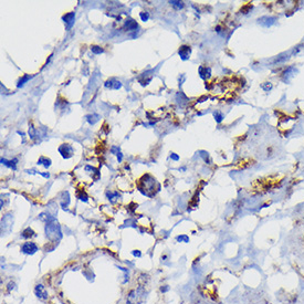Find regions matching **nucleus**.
Listing matches in <instances>:
<instances>
[{"label":"nucleus","mask_w":304,"mask_h":304,"mask_svg":"<svg viewBox=\"0 0 304 304\" xmlns=\"http://www.w3.org/2000/svg\"><path fill=\"white\" fill-rule=\"evenodd\" d=\"M155 185H159L156 179L149 174H146L143 177L139 179V184H138V189L139 191L143 195L147 196V197H153L154 195L156 194V191L159 190L161 187H155Z\"/></svg>","instance_id":"nucleus-1"},{"label":"nucleus","mask_w":304,"mask_h":304,"mask_svg":"<svg viewBox=\"0 0 304 304\" xmlns=\"http://www.w3.org/2000/svg\"><path fill=\"white\" fill-rule=\"evenodd\" d=\"M46 236L49 240L51 241H59L62 238V232H61V228L56 221H52L50 224H46Z\"/></svg>","instance_id":"nucleus-2"},{"label":"nucleus","mask_w":304,"mask_h":304,"mask_svg":"<svg viewBox=\"0 0 304 304\" xmlns=\"http://www.w3.org/2000/svg\"><path fill=\"white\" fill-rule=\"evenodd\" d=\"M12 224H13V217L11 214L6 215L2 219H1V232L2 234H7V232H9L12 228Z\"/></svg>","instance_id":"nucleus-3"},{"label":"nucleus","mask_w":304,"mask_h":304,"mask_svg":"<svg viewBox=\"0 0 304 304\" xmlns=\"http://www.w3.org/2000/svg\"><path fill=\"white\" fill-rule=\"evenodd\" d=\"M58 151L61 154V156L65 158V159L71 158L73 156V154H74V149H73L72 145H70V144H62L61 146H59Z\"/></svg>","instance_id":"nucleus-4"},{"label":"nucleus","mask_w":304,"mask_h":304,"mask_svg":"<svg viewBox=\"0 0 304 304\" xmlns=\"http://www.w3.org/2000/svg\"><path fill=\"white\" fill-rule=\"evenodd\" d=\"M20 250L24 254L31 255V254H34L36 251L39 250V247L36 246L34 242H24L21 246V248H20Z\"/></svg>","instance_id":"nucleus-5"},{"label":"nucleus","mask_w":304,"mask_h":304,"mask_svg":"<svg viewBox=\"0 0 304 304\" xmlns=\"http://www.w3.org/2000/svg\"><path fill=\"white\" fill-rule=\"evenodd\" d=\"M295 73H297V69H295L294 66H289V68L284 71V73H283V76H282L283 82L289 83L290 81L295 76Z\"/></svg>","instance_id":"nucleus-6"},{"label":"nucleus","mask_w":304,"mask_h":304,"mask_svg":"<svg viewBox=\"0 0 304 304\" xmlns=\"http://www.w3.org/2000/svg\"><path fill=\"white\" fill-rule=\"evenodd\" d=\"M62 20L65 23L66 30H70L74 24V20H75V13L74 12H68L62 17Z\"/></svg>","instance_id":"nucleus-7"},{"label":"nucleus","mask_w":304,"mask_h":304,"mask_svg":"<svg viewBox=\"0 0 304 304\" xmlns=\"http://www.w3.org/2000/svg\"><path fill=\"white\" fill-rule=\"evenodd\" d=\"M178 54H179L181 60H188L190 58V54H191V48L188 46H181L178 50Z\"/></svg>","instance_id":"nucleus-8"},{"label":"nucleus","mask_w":304,"mask_h":304,"mask_svg":"<svg viewBox=\"0 0 304 304\" xmlns=\"http://www.w3.org/2000/svg\"><path fill=\"white\" fill-rule=\"evenodd\" d=\"M104 86L106 89H109V90H118V89L122 88V83L118 80H116V79L112 78V79H109L104 83Z\"/></svg>","instance_id":"nucleus-9"},{"label":"nucleus","mask_w":304,"mask_h":304,"mask_svg":"<svg viewBox=\"0 0 304 304\" xmlns=\"http://www.w3.org/2000/svg\"><path fill=\"white\" fill-rule=\"evenodd\" d=\"M34 294L36 295V297H39L40 300L48 299V292H46V287L42 284H38L34 287Z\"/></svg>","instance_id":"nucleus-10"},{"label":"nucleus","mask_w":304,"mask_h":304,"mask_svg":"<svg viewBox=\"0 0 304 304\" xmlns=\"http://www.w3.org/2000/svg\"><path fill=\"white\" fill-rule=\"evenodd\" d=\"M258 22L261 24V26H263V27L265 28H269L271 27V26H273V24L277 22V18L275 17H268V16H264V17H261L260 19L258 20Z\"/></svg>","instance_id":"nucleus-11"},{"label":"nucleus","mask_w":304,"mask_h":304,"mask_svg":"<svg viewBox=\"0 0 304 304\" xmlns=\"http://www.w3.org/2000/svg\"><path fill=\"white\" fill-rule=\"evenodd\" d=\"M198 72H199L200 78L206 80V79L209 78L210 74H211V69L207 68V66H204V65H200L199 69H198Z\"/></svg>","instance_id":"nucleus-12"},{"label":"nucleus","mask_w":304,"mask_h":304,"mask_svg":"<svg viewBox=\"0 0 304 304\" xmlns=\"http://www.w3.org/2000/svg\"><path fill=\"white\" fill-rule=\"evenodd\" d=\"M69 205H70V195H69V191H63L62 192V197H61V206H62V208L65 209Z\"/></svg>","instance_id":"nucleus-13"},{"label":"nucleus","mask_w":304,"mask_h":304,"mask_svg":"<svg viewBox=\"0 0 304 304\" xmlns=\"http://www.w3.org/2000/svg\"><path fill=\"white\" fill-rule=\"evenodd\" d=\"M125 26H126V28L129 30V31H136V29H138V24H137V22L133 19L126 20V21H125Z\"/></svg>","instance_id":"nucleus-14"},{"label":"nucleus","mask_w":304,"mask_h":304,"mask_svg":"<svg viewBox=\"0 0 304 304\" xmlns=\"http://www.w3.org/2000/svg\"><path fill=\"white\" fill-rule=\"evenodd\" d=\"M17 162H18L17 158H15L13 161H7V159H5V158H1V164H2V165H6L7 167H9V168H12L13 170L17 169V167H16V164H17Z\"/></svg>","instance_id":"nucleus-15"},{"label":"nucleus","mask_w":304,"mask_h":304,"mask_svg":"<svg viewBox=\"0 0 304 304\" xmlns=\"http://www.w3.org/2000/svg\"><path fill=\"white\" fill-rule=\"evenodd\" d=\"M51 159L48 157H44V156H41V157L39 158V161H38V165H43L44 168H49L50 166H51Z\"/></svg>","instance_id":"nucleus-16"},{"label":"nucleus","mask_w":304,"mask_h":304,"mask_svg":"<svg viewBox=\"0 0 304 304\" xmlns=\"http://www.w3.org/2000/svg\"><path fill=\"white\" fill-rule=\"evenodd\" d=\"M33 236H36V234H34V231L32 230L31 228H27V229H24L23 231H22V234H21V237L22 238H24V239H28V238H31V237H33Z\"/></svg>","instance_id":"nucleus-17"},{"label":"nucleus","mask_w":304,"mask_h":304,"mask_svg":"<svg viewBox=\"0 0 304 304\" xmlns=\"http://www.w3.org/2000/svg\"><path fill=\"white\" fill-rule=\"evenodd\" d=\"M33 75H30V74H24L23 76H22L21 79H20L19 81H18V84H17V86L18 88H21V86H23L24 85V83L27 82V81H29L30 79L32 78Z\"/></svg>","instance_id":"nucleus-18"},{"label":"nucleus","mask_w":304,"mask_h":304,"mask_svg":"<svg viewBox=\"0 0 304 304\" xmlns=\"http://www.w3.org/2000/svg\"><path fill=\"white\" fill-rule=\"evenodd\" d=\"M106 196H107V198H109V200L111 202H115V200L117 199V198H119V195H118V192H112V191H107V194H106Z\"/></svg>","instance_id":"nucleus-19"},{"label":"nucleus","mask_w":304,"mask_h":304,"mask_svg":"<svg viewBox=\"0 0 304 304\" xmlns=\"http://www.w3.org/2000/svg\"><path fill=\"white\" fill-rule=\"evenodd\" d=\"M86 119H88V122L90 123V124L93 125V124H95V123H96V122L99 121V119H100V116H99L97 114L88 115V116H86Z\"/></svg>","instance_id":"nucleus-20"},{"label":"nucleus","mask_w":304,"mask_h":304,"mask_svg":"<svg viewBox=\"0 0 304 304\" xmlns=\"http://www.w3.org/2000/svg\"><path fill=\"white\" fill-rule=\"evenodd\" d=\"M169 3L173 6L175 9L180 10L184 8V2H182V1H176V0H173V1H169Z\"/></svg>","instance_id":"nucleus-21"},{"label":"nucleus","mask_w":304,"mask_h":304,"mask_svg":"<svg viewBox=\"0 0 304 304\" xmlns=\"http://www.w3.org/2000/svg\"><path fill=\"white\" fill-rule=\"evenodd\" d=\"M91 51L93 52L94 54H101V53H103L104 52V50H103L101 46H91Z\"/></svg>","instance_id":"nucleus-22"},{"label":"nucleus","mask_w":304,"mask_h":304,"mask_svg":"<svg viewBox=\"0 0 304 304\" xmlns=\"http://www.w3.org/2000/svg\"><path fill=\"white\" fill-rule=\"evenodd\" d=\"M214 116H215V119H216L217 123H221V122H222L224 115H222V113L219 112V111H216V112L214 113Z\"/></svg>","instance_id":"nucleus-23"},{"label":"nucleus","mask_w":304,"mask_h":304,"mask_svg":"<svg viewBox=\"0 0 304 304\" xmlns=\"http://www.w3.org/2000/svg\"><path fill=\"white\" fill-rule=\"evenodd\" d=\"M176 240L178 241V242H189V238H188V236H186V234H180V236H178L177 238H176Z\"/></svg>","instance_id":"nucleus-24"},{"label":"nucleus","mask_w":304,"mask_h":304,"mask_svg":"<svg viewBox=\"0 0 304 304\" xmlns=\"http://www.w3.org/2000/svg\"><path fill=\"white\" fill-rule=\"evenodd\" d=\"M139 17H141V19H142V21H148V19H149V13L148 12H141L139 13Z\"/></svg>","instance_id":"nucleus-25"},{"label":"nucleus","mask_w":304,"mask_h":304,"mask_svg":"<svg viewBox=\"0 0 304 304\" xmlns=\"http://www.w3.org/2000/svg\"><path fill=\"white\" fill-rule=\"evenodd\" d=\"M79 198H80V200H82V201H84V202H86L88 201V196L85 194H81V195H79Z\"/></svg>","instance_id":"nucleus-26"},{"label":"nucleus","mask_w":304,"mask_h":304,"mask_svg":"<svg viewBox=\"0 0 304 304\" xmlns=\"http://www.w3.org/2000/svg\"><path fill=\"white\" fill-rule=\"evenodd\" d=\"M132 254H133L134 257H137V258H141V257H142V253H141V251H139V250L132 251Z\"/></svg>","instance_id":"nucleus-27"},{"label":"nucleus","mask_w":304,"mask_h":304,"mask_svg":"<svg viewBox=\"0 0 304 304\" xmlns=\"http://www.w3.org/2000/svg\"><path fill=\"white\" fill-rule=\"evenodd\" d=\"M262 89H263V90H264V91H267V92H268V91H270L271 89H272V84H271V83L269 82V83H268L267 86H265V85H262Z\"/></svg>","instance_id":"nucleus-28"},{"label":"nucleus","mask_w":304,"mask_h":304,"mask_svg":"<svg viewBox=\"0 0 304 304\" xmlns=\"http://www.w3.org/2000/svg\"><path fill=\"white\" fill-rule=\"evenodd\" d=\"M111 152H112V154H118L119 153V148L117 147V146H113L112 148H111Z\"/></svg>","instance_id":"nucleus-29"},{"label":"nucleus","mask_w":304,"mask_h":304,"mask_svg":"<svg viewBox=\"0 0 304 304\" xmlns=\"http://www.w3.org/2000/svg\"><path fill=\"white\" fill-rule=\"evenodd\" d=\"M170 158H171L173 161H176V162H177L178 159H179V156H178L177 154H175V153H171V154H170Z\"/></svg>","instance_id":"nucleus-30"},{"label":"nucleus","mask_w":304,"mask_h":304,"mask_svg":"<svg viewBox=\"0 0 304 304\" xmlns=\"http://www.w3.org/2000/svg\"><path fill=\"white\" fill-rule=\"evenodd\" d=\"M122 159H123V154H122L121 152H119V153L117 154V161H118V163H121Z\"/></svg>","instance_id":"nucleus-31"},{"label":"nucleus","mask_w":304,"mask_h":304,"mask_svg":"<svg viewBox=\"0 0 304 304\" xmlns=\"http://www.w3.org/2000/svg\"><path fill=\"white\" fill-rule=\"evenodd\" d=\"M15 287H16L15 283H13V282H10L9 285H8V289H9V291H10L11 289H15Z\"/></svg>","instance_id":"nucleus-32"},{"label":"nucleus","mask_w":304,"mask_h":304,"mask_svg":"<svg viewBox=\"0 0 304 304\" xmlns=\"http://www.w3.org/2000/svg\"><path fill=\"white\" fill-rule=\"evenodd\" d=\"M248 8H249V9H252V6L249 5ZM241 11H243V13H248V12H247V11H248V9H247V8H244V9H241Z\"/></svg>","instance_id":"nucleus-33"},{"label":"nucleus","mask_w":304,"mask_h":304,"mask_svg":"<svg viewBox=\"0 0 304 304\" xmlns=\"http://www.w3.org/2000/svg\"><path fill=\"white\" fill-rule=\"evenodd\" d=\"M40 175H42L43 177H46V178H49L50 177V174H48V173H39Z\"/></svg>","instance_id":"nucleus-34"},{"label":"nucleus","mask_w":304,"mask_h":304,"mask_svg":"<svg viewBox=\"0 0 304 304\" xmlns=\"http://www.w3.org/2000/svg\"><path fill=\"white\" fill-rule=\"evenodd\" d=\"M168 290H169V287H168L167 285H166L165 287H162V289H161V291H162V292H167Z\"/></svg>","instance_id":"nucleus-35"}]
</instances>
